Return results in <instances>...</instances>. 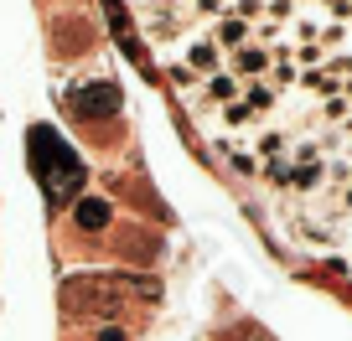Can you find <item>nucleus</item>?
<instances>
[{"instance_id": "39448f33", "label": "nucleus", "mask_w": 352, "mask_h": 341, "mask_svg": "<svg viewBox=\"0 0 352 341\" xmlns=\"http://www.w3.org/2000/svg\"><path fill=\"white\" fill-rule=\"evenodd\" d=\"M254 155L259 161H275V155H290V145H296V130L290 124H259V130L249 134Z\"/></svg>"}, {"instance_id": "f03ea898", "label": "nucleus", "mask_w": 352, "mask_h": 341, "mask_svg": "<svg viewBox=\"0 0 352 341\" xmlns=\"http://www.w3.org/2000/svg\"><path fill=\"white\" fill-rule=\"evenodd\" d=\"M182 62H187L197 78H212V73H223V67H228V52H223V47L197 26V32L182 36Z\"/></svg>"}, {"instance_id": "9d476101", "label": "nucleus", "mask_w": 352, "mask_h": 341, "mask_svg": "<svg viewBox=\"0 0 352 341\" xmlns=\"http://www.w3.org/2000/svg\"><path fill=\"white\" fill-rule=\"evenodd\" d=\"M166 78H171V89H176V93H197V83H202V78L192 73L182 57H166Z\"/></svg>"}, {"instance_id": "6e6552de", "label": "nucleus", "mask_w": 352, "mask_h": 341, "mask_svg": "<svg viewBox=\"0 0 352 341\" xmlns=\"http://www.w3.org/2000/svg\"><path fill=\"white\" fill-rule=\"evenodd\" d=\"M243 104H249V109H254V114H259V119H264V114H275L280 93L270 89V83H264V78H254V83H243Z\"/></svg>"}, {"instance_id": "1a4fd4ad", "label": "nucleus", "mask_w": 352, "mask_h": 341, "mask_svg": "<svg viewBox=\"0 0 352 341\" xmlns=\"http://www.w3.org/2000/svg\"><path fill=\"white\" fill-rule=\"evenodd\" d=\"M347 114H352V99H347V93H331V99H321L316 124H331V130H342V124H347Z\"/></svg>"}, {"instance_id": "ddd939ff", "label": "nucleus", "mask_w": 352, "mask_h": 341, "mask_svg": "<svg viewBox=\"0 0 352 341\" xmlns=\"http://www.w3.org/2000/svg\"><path fill=\"white\" fill-rule=\"evenodd\" d=\"M99 341H124V331H120V326H104V331H99Z\"/></svg>"}, {"instance_id": "f257e3e1", "label": "nucleus", "mask_w": 352, "mask_h": 341, "mask_svg": "<svg viewBox=\"0 0 352 341\" xmlns=\"http://www.w3.org/2000/svg\"><path fill=\"white\" fill-rule=\"evenodd\" d=\"M140 26L151 42H176L192 32V11L187 0H140Z\"/></svg>"}, {"instance_id": "0eeeda50", "label": "nucleus", "mask_w": 352, "mask_h": 341, "mask_svg": "<svg viewBox=\"0 0 352 341\" xmlns=\"http://www.w3.org/2000/svg\"><path fill=\"white\" fill-rule=\"evenodd\" d=\"M109 217H114V207L104 197H78L73 202V222L83 233H99V228H109Z\"/></svg>"}, {"instance_id": "9b49d317", "label": "nucleus", "mask_w": 352, "mask_h": 341, "mask_svg": "<svg viewBox=\"0 0 352 341\" xmlns=\"http://www.w3.org/2000/svg\"><path fill=\"white\" fill-rule=\"evenodd\" d=\"M300 11V0H264V21H275V26H290Z\"/></svg>"}, {"instance_id": "423d86ee", "label": "nucleus", "mask_w": 352, "mask_h": 341, "mask_svg": "<svg viewBox=\"0 0 352 341\" xmlns=\"http://www.w3.org/2000/svg\"><path fill=\"white\" fill-rule=\"evenodd\" d=\"M202 32L212 36V42L223 47V52H233V47H243V42H254V26L243 21V16H218V21H208Z\"/></svg>"}, {"instance_id": "f8f14e48", "label": "nucleus", "mask_w": 352, "mask_h": 341, "mask_svg": "<svg viewBox=\"0 0 352 341\" xmlns=\"http://www.w3.org/2000/svg\"><path fill=\"white\" fill-rule=\"evenodd\" d=\"M187 11H192V21H218V16H228V0H187Z\"/></svg>"}, {"instance_id": "7ed1b4c3", "label": "nucleus", "mask_w": 352, "mask_h": 341, "mask_svg": "<svg viewBox=\"0 0 352 341\" xmlns=\"http://www.w3.org/2000/svg\"><path fill=\"white\" fill-rule=\"evenodd\" d=\"M270 62H275V57H270V47H264V42H243V47H233V52H228V73L239 78V83L264 78V73H270Z\"/></svg>"}, {"instance_id": "20e7f679", "label": "nucleus", "mask_w": 352, "mask_h": 341, "mask_svg": "<svg viewBox=\"0 0 352 341\" xmlns=\"http://www.w3.org/2000/svg\"><path fill=\"white\" fill-rule=\"evenodd\" d=\"M73 104H78V114H88V119H104V114L120 109V89H114V83H83Z\"/></svg>"}]
</instances>
